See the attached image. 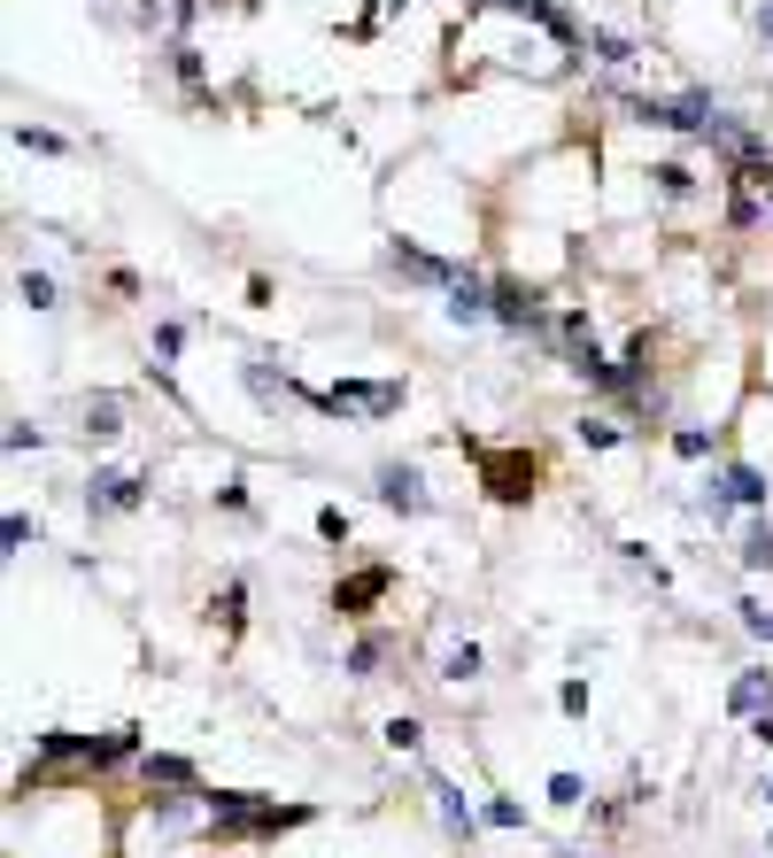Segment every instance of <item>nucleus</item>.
<instances>
[{"instance_id": "f257e3e1", "label": "nucleus", "mask_w": 773, "mask_h": 858, "mask_svg": "<svg viewBox=\"0 0 773 858\" xmlns=\"http://www.w3.org/2000/svg\"><path fill=\"white\" fill-rule=\"evenodd\" d=\"M457 449L472 457V472H480L487 503H503V510L534 503V487H542V457H534L527 442H480V434H457Z\"/></svg>"}, {"instance_id": "f03ea898", "label": "nucleus", "mask_w": 773, "mask_h": 858, "mask_svg": "<svg viewBox=\"0 0 773 858\" xmlns=\"http://www.w3.org/2000/svg\"><path fill=\"white\" fill-rule=\"evenodd\" d=\"M202 805H209V843H255V835H287V827L317 820L310 805H264L247 789H202Z\"/></svg>"}, {"instance_id": "7ed1b4c3", "label": "nucleus", "mask_w": 773, "mask_h": 858, "mask_svg": "<svg viewBox=\"0 0 773 858\" xmlns=\"http://www.w3.org/2000/svg\"><path fill=\"white\" fill-rule=\"evenodd\" d=\"M310 410H325V418H364V425H379V418H395L402 402H410V379H333V387H294Z\"/></svg>"}, {"instance_id": "20e7f679", "label": "nucleus", "mask_w": 773, "mask_h": 858, "mask_svg": "<svg viewBox=\"0 0 773 858\" xmlns=\"http://www.w3.org/2000/svg\"><path fill=\"white\" fill-rule=\"evenodd\" d=\"M704 487H712V495H704L712 519H727V510H758V519H765V503H773V487H765V472H758V464H720Z\"/></svg>"}, {"instance_id": "39448f33", "label": "nucleus", "mask_w": 773, "mask_h": 858, "mask_svg": "<svg viewBox=\"0 0 773 858\" xmlns=\"http://www.w3.org/2000/svg\"><path fill=\"white\" fill-rule=\"evenodd\" d=\"M147 503V472H124V464H101L94 480H85V510L94 519H124V510Z\"/></svg>"}, {"instance_id": "423d86ee", "label": "nucleus", "mask_w": 773, "mask_h": 858, "mask_svg": "<svg viewBox=\"0 0 773 858\" xmlns=\"http://www.w3.org/2000/svg\"><path fill=\"white\" fill-rule=\"evenodd\" d=\"M379 264H387L395 279H410V287H442V294L464 279V264H449V255H425V247H410V240H387Z\"/></svg>"}, {"instance_id": "0eeeda50", "label": "nucleus", "mask_w": 773, "mask_h": 858, "mask_svg": "<svg viewBox=\"0 0 773 858\" xmlns=\"http://www.w3.org/2000/svg\"><path fill=\"white\" fill-rule=\"evenodd\" d=\"M487 287H495V325L503 333H549L542 287H527V279H487Z\"/></svg>"}, {"instance_id": "6e6552de", "label": "nucleus", "mask_w": 773, "mask_h": 858, "mask_svg": "<svg viewBox=\"0 0 773 858\" xmlns=\"http://www.w3.org/2000/svg\"><path fill=\"white\" fill-rule=\"evenodd\" d=\"M387 588H395V565H364L349 580H333V612L340 619H372V604H387Z\"/></svg>"}, {"instance_id": "1a4fd4ad", "label": "nucleus", "mask_w": 773, "mask_h": 858, "mask_svg": "<svg viewBox=\"0 0 773 858\" xmlns=\"http://www.w3.org/2000/svg\"><path fill=\"white\" fill-rule=\"evenodd\" d=\"M372 495H379L387 510H402V519H425V510H434V495H425V472H418V464H379V472H372Z\"/></svg>"}, {"instance_id": "9d476101", "label": "nucleus", "mask_w": 773, "mask_h": 858, "mask_svg": "<svg viewBox=\"0 0 773 858\" xmlns=\"http://www.w3.org/2000/svg\"><path fill=\"white\" fill-rule=\"evenodd\" d=\"M162 55H170V77L186 85V101H202V109H209L217 94H209V62H202V47H194V39H170Z\"/></svg>"}, {"instance_id": "9b49d317", "label": "nucleus", "mask_w": 773, "mask_h": 858, "mask_svg": "<svg viewBox=\"0 0 773 858\" xmlns=\"http://www.w3.org/2000/svg\"><path fill=\"white\" fill-rule=\"evenodd\" d=\"M434 805H442V827H449L457 843H472V835H480V820H487V812H472V797H464L457 782H442V774H434Z\"/></svg>"}, {"instance_id": "f8f14e48", "label": "nucleus", "mask_w": 773, "mask_h": 858, "mask_svg": "<svg viewBox=\"0 0 773 858\" xmlns=\"http://www.w3.org/2000/svg\"><path fill=\"white\" fill-rule=\"evenodd\" d=\"M727 712H735V720H758V712H773V673H765V665L735 673V689H727Z\"/></svg>"}, {"instance_id": "ddd939ff", "label": "nucleus", "mask_w": 773, "mask_h": 858, "mask_svg": "<svg viewBox=\"0 0 773 858\" xmlns=\"http://www.w3.org/2000/svg\"><path fill=\"white\" fill-rule=\"evenodd\" d=\"M650 372H657V333L642 325V333L627 340V357H619V395H642V387H650Z\"/></svg>"}, {"instance_id": "4468645a", "label": "nucleus", "mask_w": 773, "mask_h": 858, "mask_svg": "<svg viewBox=\"0 0 773 858\" xmlns=\"http://www.w3.org/2000/svg\"><path fill=\"white\" fill-rule=\"evenodd\" d=\"M209 619L225 627V642H240V627H247V580H240V572H232V580L209 595Z\"/></svg>"}, {"instance_id": "2eb2a0df", "label": "nucleus", "mask_w": 773, "mask_h": 858, "mask_svg": "<svg viewBox=\"0 0 773 858\" xmlns=\"http://www.w3.org/2000/svg\"><path fill=\"white\" fill-rule=\"evenodd\" d=\"M140 774H147V782H162V789H194V797H202L194 765H186V758H170V750H140Z\"/></svg>"}, {"instance_id": "dca6fc26", "label": "nucleus", "mask_w": 773, "mask_h": 858, "mask_svg": "<svg viewBox=\"0 0 773 858\" xmlns=\"http://www.w3.org/2000/svg\"><path fill=\"white\" fill-rule=\"evenodd\" d=\"M588 55L604 62V70H635V62H642V47L619 39V32H604V24H588Z\"/></svg>"}, {"instance_id": "f3484780", "label": "nucleus", "mask_w": 773, "mask_h": 858, "mask_svg": "<svg viewBox=\"0 0 773 858\" xmlns=\"http://www.w3.org/2000/svg\"><path fill=\"white\" fill-rule=\"evenodd\" d=\"M387 657H395V642H387V635L372 627V635H364V642L349 650V680H379V665H387Z\"/></svg>"}, {"instance_id": "a211bd4d", "label": "nucleus", "mask_w": 773, "mask_h": 858, "mask_svg": "<svg viewBox=\"0 0 773 858\" xmlns=\"http://www.w3.org/2000/svg\"><path fill=\"white\" fill-rule=\"evenodd\" d=\"M650 186H657V194H665V202H689V194H697V170H689V162H673V155H665V162H650Z\"/></svg>"}, {"instance_id": "6ab92c4d", "label": "nucleus", "mask_w": 773, "mask_h": 858, "mask_svg": "<svg viewBox=\"0 0 773 858\" xmlns=\"http://www.w3.org/2000/svg\"><path fill=\"white\" fill-rule=\"evenodd\" d=\"M85 434H94V442H117V434H124V402H117V395H94V402H85Z\"/></svg>"}, {"instance_id": "aec40b11", "label": "nucleus", "mask_w": 773, "mask_h": 858, "mask_svg": "<svg viewBox=\"0 0 773 858\" xmlns=\"http://www.w3.org/2000/svg\"><path fill=\"white\" fill-rule=\"evenodd\" d=\"M480 665H487V657H480V642H457V650L442 657V680H457V689H464V680H480Z\"/></svg>"}, {"instance_id": "412c9836", "label": "nucleus", "mask_w": 773, "mask_h": 858, "mask_svg": "<svg viewBox=\"0 0 773 858\" xmlns=\"http://www.w3.org/2000/svg\"><path fill=\"white\" fill-rule=\"evenodd\" d=\"M9 140H16L24 155H70V140H62V132H47V124H16Z\"/></svg>"}, {"instance_id": "4be33fe9", "label": "nucleus", "mask_w": 773, "mask_h": 858, "mask_svg": "<svg viewBox=\"0 0 773 858\" xmlns=\"http://www.w3.org/2000/svg\"><path fill=\"white\" fill-rule=\"evenodd\" d=\"M742 572H773V519H758V527H750V542H742Z\"/></svg>"}, {"instance_id": "5701e85b", "label": "nucleus", "mask_w": 773, "mask_h": 858, "mask_svg": "<svg viewBox=\"0 0 773 858\" xmlns=\"http://www.w3.org/2000/svg\"><path fill=\"white\" fill-rule=\"evenodd\" d=\"M549 805H557V812H580V805H588V782L557 765V774H549Z\"/></svg>"}, {"instance_id": "b1692460", "label": "nucleus", "mask_w": 773, "mask_h": 858, "mask_svg": "<svg viewBox=\"0 0 773 858\" xmlns=\"http://www.w3.org/2000/svg\"><path fill=\"white\" fill-rule=\"evenodd\" d=\"M758 217H765V209H758V194H750V186H735V179H727V225H735V232H750V225H758Z\"/></svg>"}, {"instance_id": "393cba45", "label": "nucleus", "mask_w": 773, "mask_h": 858, "mask_svg": "<svg viewBox=\"0 0 773 858\" xmlns=\"http://www.w3.org/2000/svg\"><path fill=\"white\" fill-rule=\"evenodd\" d=\"M572 434H580L588 449H619V442H627V425H612V418H580Z\"/></svg>"}, {"instance_id": "a878e982", "label": "nucleus", "mask_w": 773, "mask_h": 858, "mask_svg": "<svg viewBox=\"0 0 773 858\" xmlns=\"http://www.w3.org/2000/svg\"><path fill=\"white\" fill-rule=\"evenodd\" d=\"M557 712L565 720H588V673H565L557 680Z\"/></svg>"}, {"instance_id": "bb28decb", "label": "nucleus", "mask_w": 773, "mask_h": 858, "mask_svg": "<svg viewBox=\"0 0 773 858\" xmlns=\"http://www.w3.org/2000/svg\"><path fill=\"white\" fill-rule=\"evenodd\" d=\"M349 534H357V527H349V510H340V503H325V510H317V542L349 549Z\"/></svg>"}, {"instance_id": "cd10ccee", "label": "nucleus", "mask_w": 773, "mask_h": 858, "mask_svg": "<svg viewBox=\"0 0 773 858\" xmlns=\"http://www.w3.org/2000/svg\"><path fill=\"white\" fill-rule=\"evenodd\" d=\"M379 735H387V750H402V758H410V750H418V742H425V727H418V720H410V712H395V720H387V727H379Z\"/></svg>"}, {"instance_id": "c85d7f7f", "label": "nucleus", "mask_w": 773, "mask_h": 858, "mask_svg": "<svg viewBox=\"0 0 773 858\" xmlns=\"http://www.w3.org/2000/svg\"><path fill=\"white\" fill-rule=\"evenodd\" d=\"M673 457L704 464V457H712V434H704V425H680V434H673Z\"/></svg>"}, {"instance_id": "c756f323", "label": "nucleus", "mask_w": 773, "mask_h": 858, "mask_svg": "<svg viewBox=\"0 0 773 858\" xmlns=\"http://www.w3.org/2000/svg\"><path fill=\"white\" fill-rule=\"evenodd\" d=\"M16 294H24L32 310H55V279H47V271H16Z\"/></svg>"}, {"instance_id": "7c9ffc66", "label": "nucleus", "mask_w": 773, "mask_h": 858, "mask_svg": "<svg viewBox=\"0 0 773 858\" xmlns=\"http://www.w3.org/2000/svg\"><path fill=\"white\" fill-rule=\"evenodd\" d=\"M480 812H487V827H527V805H510V797H487Z\"/></svg>"}, {"instance_id": "2f4dec72", "label": "nucleus", "mask_w": 773, "mask_h": 858, "mask_svg": "<svg viewBox=\"0 0 773 858\" xmlns=\"http://www.w3.org/2000/svg\"><path fill=\"white\" fill-rule=\"evenodd\" d=\"M0 534H9V549H24V542H39V519H24V510H9V527H0Z\"/></svg>"}, {"instance_id": "473e14b6", "label": "nucleus", "mask_w": 773, "mask_h": 858, "mask_svg": "<svg viewBox=\"0 0 773 858\" xmlns=\"http://www.w3.org/2000/svg\"><path fill=\"white\" fill-rule=\"evenodd\" d=\"M735 612H742V627H750L758 642H773V612H765V604H735Z\"/></svg>"}, {"instance_id": "72a5a7b5", "label": "nucleus", "mask_w": 773, "mask_h": 858, "mask_svg": "<svg viewBox=\"0 0 773 858\" xmlns=\"http://www.w3.org/2000/svg\"><path fill=\"white\" fill-rule=\"evenodd\" d=\"M39 442H47V434H39L32 418H16V425H9V449H16V457H24V449H39Z\"/></svg>"}, {"instance_id": "f704fd0d", "label": "nucleus", "mask_w": 773, "mask_h": 858, "mask_svg": "<svg viewBox=\"0 0 773 858\" xmlns=\"http://www.w3.org/2000/svg\"><path fill=\"white\" fill-rule=\"evenodd\" d=\"M750 742H758V750H773V712H758V720H750Z\"/></svg>"}, {"instance_id": "c9c22d12", "label": "nucleus", "mask_w": 773, "mask_h": 858, "mask_svg": "<svg viewBox=\"0 0 773 858\" xmlns=\"http://www.w3.org/2000/svg\"><path fill=\"white\" fill-rule=\"evenodd\" d=\"M750 24H758V32L773 39V0H758V9H750Z\"/></svg>"}, {"instance_id": "e433bc0d", "label": "nucleus", "mask_w": 773, "mask_h": 858, "mask_svg": "<svg viewBox=\"0 0 773 858\" xmlns=\"http://www.w3.org/2000/svg\"><path fill=\"white\" fill-rule=\"evenodd\" d=\"M557 858H588V850H557Z\"/></svg>"}, {"instance_id": "4c0bfd02", "label": "nucleus", "mask_w": 773, "mask_h": 858, "mask_svg": "<svg viewBox=\"0 0 773 858\" xmlns=\"http://www.w3.org/2000/svg\"><path fill=\"white\" fill-rule=\"evenodd\" d=\"M765 805H773V782H765Z\"/></svg>"}, {"instance_id": "58836bf2", "label": "nucleus", "mask_w": 773, "mask_h": 858, "mask_svg": "<svg viewBox=\"0 0 773 858\" xmlns=\"http://www.w3.org/2000/svg\"><path fill=\"white\" fill-rule=\"evenodd\" d=\"M765 217H773V202H765Z\"/></svg>"}]
</instances>
